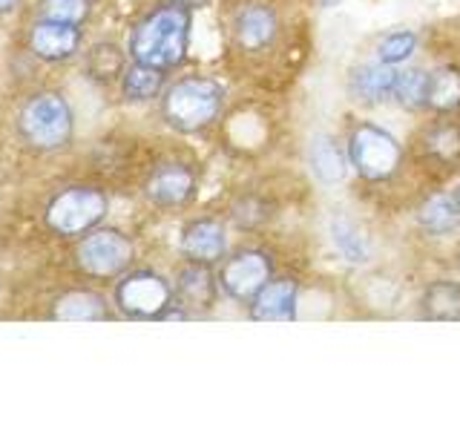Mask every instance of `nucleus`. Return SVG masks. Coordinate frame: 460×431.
<instances>
[{"label":"nucleus","mask_w":460,"mask_h":431,"mask_svg":"<svg viewBox=\"0 0 460 431\" xmlns=\"http://www.w3.org/2000/svg\"><path fill=\"white\" fill-rule=\"evenodd\" d=\"M190 23L193 14L187 9V4L158 6L144 21H138L133 35H129V55H133V61L158 66L164 72L179 66L187 57Z\"/></svg>","instance_id":"obj_1"},{"label":"nucleus","mask_w":460,"mask_h":431,"mask_svg":"<svg viewBox=\"0 0 460 431\" xmlns=\"http://www.w3.org/2000/svg\"><path fill=\"white\" fill-rule=\"evenodd\" d=\"M225 107V90L219 81L205 75H187L167 86L162 98V115L167 127L176 133H201L222 115Z\"/></svg>","instance_id":"obj_2"},{"label":"nucleus","mask_w":460,"mask_h":431,"mask_svg":"<svg viewBox=\"0 0 460 431\" xmlns=\"http://www.w3.org/2000/svg\"><path fill=\"white\" fill-rule=\"evenodd\" d=\"M18 129L29 147L43 153L61 150L72 138V107L61 92H38L23 104Z\"/></svg>","instance_id":"obj_3"},{"label":"nucleus","mask_w":460,"mask_h":431,"mask_svg":"<svg viewBox=\"0 0 460 431\" xmlns=\"http://www.w3.org/2000/svg\"><path fill=\"white\" fill-rule=\"evenodd\" d=\"M110 210L107 196L98 187H64L61 193H55L47 205V227L52 233L72 239V236H86L95 230Z\"/></svg>","instance_id":"obj_4"},{"label":"nucleus","mask_w":460,"mask_h":431,"mask_svg":"<svg viewBox=\"0 0 460 431\" xmlns=\"http://www.w3.org/2000/svg\"><path fill=\"white\" fill-rule=\"evenodd\" d=\"M345 153H349V162L357 170V176H363L366 181L392 179L402 162V150L397 138L388 129L371 121H359L351 129Z\"/></svg>","instance_id":"obj_5"},{"label":"nucleus","mask_w":460,"mask_h":431,"mask_svg":"<svg viewBox=\"0 0 460 431\" xmlns=\"http://www.w3.org/2000/svg\"><path fill=\"white\" fill-rule=\"evenodd\" d=\"M172 287L155 270H136L115 287V305L129 320H162V313L172 305Z\"/></svg>","instance_id":"obj_6"},{"label":"nucleus","mask_w":460,"mask_h":431,"mask_svg":"<svg viewBox=\"0 0 460 431\" xmlns=\"http://www.w3.org/2000/svg\"><path fill=\"white\" fill-rule=\"evenodd\" d=\"M136 248L121 230H90L78 244V265L98 279H112L133 265Z\"/></svg>","instance_id":"obj_7"},{"label":"nucleus","mask_w":460,"mask_h":431,"mask_svg":"<svg viewBox=\"0 0 460 431\" xmlns=\"http://www.w3.org/2000/svg\"><path fill=\"white\" fill-rule=\"evenodd\" d=\"M273 262L262 251H239L219 270L222 291L236 302H251L270 282Z\"/></svg>","instance_id":"obj_8"},{"label":"nucleus","mask_w":460,"mask_h":431,"mask_svg":"<svg viewBox=\"0 0 460 431\" xmlns=\"http://www.w3.org/2000/svg\"><path fill=\"white\" fill-rule=\"evenodd\" d=\"M144 193L155 207H181L196 193V172L181 162L158 164L144 181Z\"/></svg>","instance_id":"obj_9"},{"label":"nucleus","mask_w":460,"mask_h":431,"mask_svg":"<svg viewBox=\"0 0 460 431\" xmlns=\"http://www.w3.org/2000/svg\"><path fill=\"white\" fill-rule=\"evenodd\" d=\"M29 47H32V52L40 57V61H52V64L66 61V57H72L81 47V29L75 23L40 18L32 26Z\"/></svg>","instance_id":"obj_10"},{"label":"nucleus","mask_w":460,"mask_h":431,"mask_svg":"<svg viewBox=\"0 0 460 431\" xmlns=\"http://www.w3.org/2000/svg\"><path fill=\"white\" fill-rule=\"evenodd\" d=\"M179 248L190 262L213 265V262H219L227 251V233L216 219H196L190 224H184Z\"/></svg>","instance_id":"obj_11"},{"label":"nucleus","mask_w":460,"mask_h":431,"mask_svg":"<svg viewBox=\"0 0 460 431\" xmlns=\"http://www.w3.org/2000/svg\"><path fill=\"white\" fill-rule=\"evenodd\" d=\"M277 14L262 4H248L234 18V40L244 52H262L277 38Z\"/></svg>","instance_id":"obj_12"},{"label":"nucleus","mask_w":460,"mask_h":431,"mask_svg":"<svg viewBox=\"0 0 460 431\" xmlns=\"http://www.w3.org/2000/svg\"><path fill=\"white\" fill-rule=\"evenodd\" d=\"M296 296L299 285L294 279H270L251 299V316L262 322H291L296 320Z\"/></svg>","instance_id":"obj_13"},{"label":"nucleus","mask_w":460,"mask_h":431,"mask_svg":"<svg viewBox=\"0 0 460 431\" xmlns=\"http://www.w3.org/2000/svg\"><path fill=\"white\" fill-rule=\"evenodd\" d=\"M400 72L388 64H359L349 72V90L363 104H383L394 95Z\"/></svg>","instance_id":"obj_14"},{"label":"nucleus","mask_w":460,"mask_h":431,"mask_svg":"<svg viewBox=\"0 0 460 431\" xmlns=\"http://www.w3.org/2000/svg\"><path fill=\"white\" fill-rule=\"evenodd\" d=\"M176 299L179 305L187 311H210L216 302V277L210 265L205 262H190L187 268L179 270L176 277Z\"/></svg>","instance_id":"obj_15"},{"label":"nucleus","mask_w":460,"mask_h":431,"mask_svg":"<svg viewBox=\"0 0 460 431\" xmlns=\"http://www.w3.org/2000/svg\"><path fill=\"white\" fill-rule=\"evenodd\" d=\"M305 162L316 176V181H323V184H340L345 179V172H349V153H345L337 144V138L328 133H316L308 141Z\"/></svg>","instance_id":"obj_16"},{"label":"nucleus","mask_w":460,"mask_h":431,"mask_svg":"<svg viewBox=\"0 0 460 431\" xmlns=\"http://www.w3.org/2000/svg\"><path fill=\"white\" fill-rule=\"evenodd\" d=\"M52 320L58 322H101L107 320V302L93 291H69L52 302Z\"/></svg>","instance_id":"obj_17"},{"label":"nucleus","mask_w":460,"mask_h":431,"mask_svg":"<svg viewBox=\"0 0 460 431\" xmlns=\"http://www.w3.org/2000/svg\"><path fill=\"white\" fill-rule=\"evenodd\" d=\"M417 224H420L429 236H446L455 233L460 227V207L455 196L435 193L429 196L420 207H417Z\"/></svg>","instance_id":"obj_18"},{"label":"nucleus","mask_w":460,"mask_h":431,"mask_svg":"<svg viewBox=\"0 0 460 431\" xmlns=\"http://www.w3.org/2000/svg\"><path fill=\"white\" fill-rule=\"evenodd\" d=\"M331 242H334L345 262L351 265H366L371 259V239L366 236V230L342 213L331 219Z\"/></svg>","instance_id":"obj_19"},{"label":"nucleus","mask_w":460,"mask_h":431,"mask_svg":"<svg viewBox=\"0 0 460 431\" xmlns=\"http://www.w3.org/2000/svg\"><path fill=\"white\" fill-rule=\"evenodd\" d=\"M420 311L431 322H460V282L452 279L431 282L423 291Z\"/></svg>","instance_id":"obj_20"},{"label":"nucleus","mask_w":460,"mask_h":431,"mask_svg":"<svg viewBox=\"0 0 460 431\" xmlns=\"http://www.w3.org/2000/svg\"><path fill=\"white\" fill-rule=\"evenodd\" d=\"M162 90H164V69L138 61H133V66L124 69L121 92L127 101H153L162 95Z\"/></svg>","instance_id":"obj_21"},{"label":"nucleus","mask_w":460,"mask_h":431,"mask_svg":"<svg viewBox=\"0 0 460 431\" xmlns=\"http://www.w3.org/2000/svg\"><path fill=\"white\" fill-rule=\"evenodd\" d=\"M429 107L435 112H455L460 107V69L440 66L429 72Z\"/></svg>","instance_id":"obj_22"},{"label":"nucleus","mask_w":460,"mask_h":431,"mask_svg":"<svg viewBox=\"0 0 460 431\" xmlns=\"http://www.w3.org/2000/svg\"><path fill=\"white\" fill-rule=\"evenodd\" d=\"M400 107L406 110H423L429 107V72L426 69H406L397 75L394 95Z\"/></svg>","instance_id":"obj_23"},{"label":"nucleus","mask_w":460,"mask_h":431,"mask_svg":"<svg viewBox=\"0 0 460 431\" xmlns=\"http://www.w3.org/2000/svg\"><path fill=\"white\" fill-rule=\"evenodd\" d=\"M426 155H431L435 162L452 164L460 158V127L455 124H435L423 136Z\"/></svg>","instance_id":"obj_24"},{"label":"nucleus","mask_w":460,"mask_h":431,"mask_svg":"<svg viewBox=\"0 0 460 431\" xmlns=\"http://www.w3.org/2000/svg\"><path fill=\"white\" fill-rule=\"evenodd\" d=\"M86 69H90V78H98V81L119 78L124 69L121 49L112 47V43H98V47L90 52V57H86Z\"/></svg>","instance_id":"obj_25"},{"label":"nucleus","mask_w":460,"mask_h":431,"mask_svg":"<svg viewBox=\"0 0 460 431\" xmlns=\"http://www.w3.org/2000/svg\"><path fill=\"white\" fill-rule=\"evenodd\" d=\"M417 49V35L414 32H406V29H400V32H392L380 40L377 47V61L380 64H388V66H397L402 61H409Z\"/></svg>","instance_id":"obj_26"},{"label":"nucleus","mask_w":460,"mask_h":431,"mask_svg":"<svg viewBox=\"0 0 460 431\" xmlns=\"http://www.w3.org/2000/svg\"><path fill=\"white\" fill-rule=\"evenodd\" d=\"M93 9V0H40V18L81 26Z\"/></svg>","instance_id":"obj_27"},{"label":"nucleus","mask_w":460,"mask_h":431,"mask_svg":"<svg viewBox=\"0 0 460 431\" xmlns=\"http://www.w3.org/2000/svg\"><path fill=\"white\" fill-rule=\"evenodd\" d=\"M270 205L259 196H244L234 205V222L244 230H256L270 222Z\"/></svg>","instance_id":"obj_28"},{"label":"nucleus","mask_w":460,"mask_h":431,"mask_svg":"<svg viewBox=\"0 0 460 431\" xmlns=\"http://www.w3.org/2000/svg\"><path fill=\"white\" fill-rule=\"evenodd\" d=\"M21 0H0V14H6V12H12L14 6H18Z\"/></svg>","instance_id":"obj_29"},{"label":"nucleus","mask_w":460,"mask_h":431,"mask_svg":"<svg viewBox=\"0 0 460 431\" xmlns=\"http://www.w3.org/2000/svg\"><path fill=\"white\" fill-rule=\"evenodd\" d=\"M170 4H199V0H170Z\"/></svg>","instance_id":"obj_30"},{"label":"nucleus","mask_w":460,"mask_h":431,"mask_svg":"<svg viewBox=\"0 0 460 431\" xmlns=\"http://www.w3.org/2000/svg\"><path fill=\"white\" fill-rule=\"evenodd\" d=\"M455 198H457V207H460V184H457V190H455Z\"/></svg>","instance_id":"obj_31"},{"label":"nucleus","mask_w":460,"mask_h":431,"mask_svg":"<svg viewBox=\"0 0 460 431\" xmlns=\"http://www.w3.org/2000/svg\"><path fill=\"white\" fill-rule=\"evenodd\" d=\"M457 270H460V256H457Z\"/></svg>","instance_id":"obj_32"},{"label":"nucleus","mask_w":460,"mask_h":431,"mask_svg":"<svg viewBox=\"0 0 460 431\" xmlns=\"http://www.w3.org/2000/svg\"><path fill=\"white\" fill-rule=\"evenodd\" d=\"M325 4H334V0H325Z\"/></svg>","instance_id":"obj_33"}]
</instances>
